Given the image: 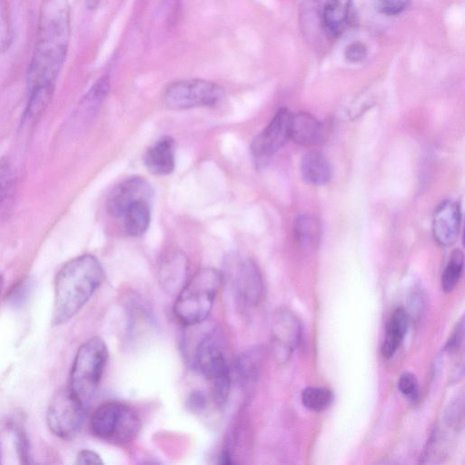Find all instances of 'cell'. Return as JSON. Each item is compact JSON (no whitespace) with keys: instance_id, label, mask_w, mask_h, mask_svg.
<instances>
[{"instance_id":"obj_1","label":"cell","mask_w":465,"mask_h":465,"mask_svg":"<svg viewBox=\"0 0 465 465\" xmlns=\"http://www.w3.org/2000/svg\"><path fill=\"white\" fill-rule=\"evenodd\" d=\"M71 38L68 0H42L34 52L28 65V89L54 90L64 67Z\"/></svg>"},{"instance_id":"obj_2","label":"cell","mask_w":465,"mask_h":465,"mask_svg":"<svg viewBox=\"0 0 465 465\" xmlns=\"http://www.w3.org/2000/svg\"><path fill=\"white\" fill-rule=\"evenodd\" d=\"M104 277L103 266L94 255L83 254L68 261L54 281L53 325L72 319L99 288Z\"/></svg>"},{"instance_id":"obj_3","label":"cell","mask_w":465,"mask_h":465,"mask_svg":"<svg viewBox=\"0 0 465 465\" xmlns=\"http://www.w3.org/2000/svg\"><path fill=\"white\" fill-rule=\"evenodd\" d=\"M223 282L222 272L203 268L187 281L176 296L173 313L186 326L203 322L209 316Z\"/></svg>"},{"instance_id":"obj_4","label":"cell","mask_w":465,"mask_h":465,"mask_svg":"<svg viewBox=\"0 0 465 465\" xmlns=\"http://www.w3.org/2000/svg\"><path fill=\"white\" fill-rule=\"evenodd\" d=\"M107 357L106 344L99 337L87 340L75 354L68 389L85 407L98 389Z\"/></svg>"},{"instance_id":"obj_5","label":"cell","mask_w":465,"mask_h":465,"mask_svg":"<svg viewBox=\"0 0 465 465\" xmlns=\"http://www.w3.org/2000/svg\"><path fill=\"white\" fill-rule=\"evenodd\" d=\"M92 433L103 440L117 444L133 441L141 430V420L130 406L108 401L100 405L90 420Z\"/></svg>"},{"instance_id":"obj_6","label":"cell","mask_w":465,"mask_h":465,"mask_svg":"<svg viewBox=\"0 0 465 465\" xmlns=\"http://www.w3.org/2000/svg\"><path fill=\"white\" fill-rule=\"evenodd\" d=\"M224 276L241 308L252 309L259 304L263 285L260 271L252 259L238 253L229 255L224 264Z\"/></svg>"},{"instance_id":"obj_7","label":"cell","mask_w":465,"mask_h":465,"mask_svg":"<svg viewBox=\"0 0 465 465\" xmlns=\"http://www.w3.org/2000/svg\"><path fill=\"white\" fill-rule=\"evenodd\" d=\"M223 96V88L216 83L203 79H182L165 88L163 101L171 110H186L213 106Z\"/></svg>"},{"instance_id":"obj_8","label":"cell","mask_w":465,"mask_h":465,"mask_svg":"<svg viewBox=\"0 0 465 465\" xmlns=\"http://www.w3.org/2000/svg\"><path fill=\"white\" fill-rule=\"evenodd\" d=\"M195 363L203 377L211 382L214 401L218 406H223L230 393V369L223 351L211 336L204 337L198 343Z\"/></svg>"},{"instance_id":"obj_9","label":"cell","mask_w":465,"mask_h":465,"mask_svg":"<svg viewBox=\"0 0 465 465\" xmlns=\"http://www.w3.org/2000/svg\"><path fill=\"white\" fill-rule=\"evenodd\" d=\"M85 408L69 389L59 391L47 409L48 428L61 439L74 438L84 423Z\"/></svg>"},{"instance_id":"obj_10","label":"cell","mask_w":465,"mask_h":465,"mask_svg":"<svg viewBox=\"0 0 465 465\" xmlns=\"http://www.w3.org/2000/svg\"><path fill=\"white\" fill-rule=\"evenodd\" d=\"M291 112L280 108L269 124L253 139L251 153L257 164L268 162L290 139Z\"/></svg>"},{"instance_id":"obj_11","label":"cell","mask_w":465,"mask_h":465,"mask_svg":"<svg viewBox=\"0 0 465 465\" xmlns=\"http://www.w3.org/2000/svg\"><path fill=\"white\" fill-rule=\"evenodd\" d=\"M271 333L274 356L280 362L286 361L301 341L299 319L286 308L278 309L272 316Z\"/></svg>"},{"instance_id":"obj_12","label":"cell","mask_w":465,"mask_h":465,"mask_svg":"<svg viewBox=\"0 0 465 465\" xmlns=\"http://www.w3.org/2000/svg\"><path fill=\"white\" fill-rule=\"evenodd\" d=\"M153 188L143 177L133 176L115 185L106 199V209L110 215L121 218L125 210L140 200H150Z\"/></svg>"},{"instance_id":"obj_13","label":"cell","mask_w":465,"mask_h":465,"mask_svg":"<svg viewBox=\"0 0 465 465\" xmlns=\"http://www.w3.org/2000/svg\"><path fill=\"white\" fill-rule=\"evenodd\" d=\"M460 220V208L457 202L446 200L440 203L432 222L435 241L441 246L452 245L459 236Z\"/></svg>"},{"instance_id":"obj_14","label":"cell","mask_w":465,"mask_h":465,"mask_svg":"<svg viewBox=\"0 0 465 465\" xmlns=\"http://www.w3.org/2000/svg\"><path fill=\"white\" fill-rule=\"evenodd\" d=\"M289 135L300 145L315 146L325 141L327 130L322 122L309 113H291Z\"/></svg>"},{"instance_id":"obj_15","label":"cell","mask_w":465,"mask_h":465,"mask_svg":"<svg viewBox=\"0 0 465 465\" xmlns=\"http://www.w3.org/2000/svg\"><path fill=\"white\" fill-rule=\"evenodd\" d=\"M189 261L181 251H174L163 259L159 281L163 289L171 295L178 294L187 282Z\"/></svg>"},{"instance_id":"obj_16","label":"cell","mask_w":465,"mask_h":465,"mask_svg":"<svg viewBox=\"0 0 465 465\" xmlns=\"http://www.w3.org/2000/svg\"><path fill=\"white\" fill-rule=\"evenodd\" d=\"M175 146L171 136L165 135L157 140L145 152L143 163L148 172L153 175H167L175 167Z\"/></svg>"},{"instance_id":"obj_17","label":"cell","mask_w":465,"mask_h":465,"mask_svg":"<svg viewBox=\"0 0 465 465\" xmlns=\"http://www.w3.org/2000/svg\"><path fill=\"white\" fill-rule=\"evenodd\" d=\"M352 0H327L322 10L325 32L338 37L349 28L352 19Z\"/></svg>"},{"instance_id":"obj_18","label":"cell","mask_w":465,"mask_h":465,"mask_svg":"<svg viewBox=\"0 0 465 465\" xmlns=\"http://www.w3.org/2000/svg\"><path fill=\"white\" fill-rule=\"evenodd\" d=\"M303 180L312 185H323L331 177V167L326 156L319 151L306 153L301 161Z\"/></svg>"},{"instance_id":"obj_19","label":"cell","mask_w":465,"mask_h":465,"mask_svg":"<svg viewBox=\"0 0 465 465\" xmlns=\"http://www.w3.org/2000/svg\"><path fill=\"white\" fill-rule=\"evenodd\" d=\"M264 351L254 346L242 351L235 361V372L242 385H253L260 377Z\"/></svg>"},{"instance_id":"obj_20","label":"cell","mask_w":465,"mask_h":465,"mask_svg":"<svg viewBox=\"0 0 465 465\" xmlns=\"http://www.w3.org/2000/svg\"><path fill=\"white\" fill-rule=\"evenodd\" d=\"M407 326V312L402 308H397L391 314L386 325L385 338L381 345V353L385 358L395 354L406 334Z\"/></svg>"},{"instance_id":"obj_21","label":"cell","mask_w":465,"mask_h":465,"mask_svg":"<svg viewBox=\"0 0 465 465\" xmlns=\"http://www.w3.org/2000/svg\"><path fill=\"white\" fill-rule=\"evenodd\" d=\"M124 229L130 236L143 235L148 229L151 221L150 200H140L130 205L123 216Z\"/></svg>"},{"instance_id":"obj_22","label":"cell","mask_w":465,"mask_h":465,"mask_svg":"<svg viewBox=\"0 0 465 465\" xmlns=\"http://www.w3.org/2000/svg\"><path fill=\"white\" fill-rule=\"evenodd\" d=\"M16 189V173L11 160L0 158V213H6L13 205Z\"/></svg>"},{"instance_id":"obj_23","label":"cell","mask_w":465,"mask_h":465,"mask_svg":"<svg viewBox=\"0 0 465 465\" xmlns=\"http://www.w3.org/2000/svg\"><path fill=\"white\" fill-rule=\"evenodd\" d=\"M109 86L108 76L100 77L82 98L78 113L84 115L94 114L106 97Z\"/></svg>"},{"instance_id":"obj_24","label":"cell","mask_w":465,"mask_h":465,"mask_svg":"<svg viewBox=\"0 0 465 465\" xmlns=\"http://www.w3.org/2000/svg\"><path fill=\"white\" fill-rule=\"evenodd\" d=\"M54 94L53 89L38 88L29 91L24 112V122L34 123L49 104Z\"/></svg>"},{"instance_id":"obj_25","label":"cell","mask_w":465,"mask_h":465,"mask_svg":"<svg viewBox=\"0 0 465 465\" xmlns=\"http://www.w3.org/2000/svg\"><path fill=\"white\" fill-rule=\"evenodd\" d=\"M463 252L460 249L454 250L442 272L441 287L445 292H450L458 284L463 271Z\"/></svg>"},{"instance_id":"obj_26","label":"cell","mask_w":465,"mask_h":465,"mask_svg":"<svg viewBox=\"0 0 465 465\" xmlns=\"http://www.w3.org/2000/svg\"><path fill=\"white\" fill-rule=\"evenodd\" d=\"M332 401V393L326 388L307 387L302 392L303 406L313 411L326 410Z\"/></svg>"},{"instance_id":"obj_27","label":"cell","mask_w":465,"mask_h":465,"mask_svg":"<svg viewBox=\"0 0 465 465\" xmlns=\"http://www.w3.org/2000/svg\"><path fill=\"white\" fill-rule=\"evenodd\" d=\"M14 29L7 0H0V54L6 53L13 44Z\"/></svg>"},{"instance_id":"obj_28","label":"cell","mask_w":465,"mask_h":465,"mask_svg":"<svg viewBox=\"0 0 465 465\" xmlns=\"http://www.w3.org/2000/svg\"><path fill=\"white\" fill-rule=\"evenodd\" d=\"M318 234L316 222L308 215H302L297 218L294 226V235L297 242L302 245L312 244Z\"/></svg>"},{"instance_id":"obj_29","label":"cell","mask_w":465,"mask_h":465,"mask_svg":"<svg viewBox=\"0 0 465 465\" xmlns=\"http://www.w3.org/2000/svg\"><path fill=\"white\" fill-rule=\"evenodd\" d=\"M400 391L408 399L416 401L420 395L419 381L416 376L411 372H404L398 381Z\"/></svg>"},{"instance_id":"obj_30","label":"cell","mask_w":465,"mask_h":465,"mask_svg":"<svg viewBox=\"0 0 465 465\" xmlns=\"http://www.w3.org/2000/svg\"><path fill=\"white\" fill-rule=\"evenodd\" d=\"M411 0H373L377 12L384 15H397L402 13Z\"/></svg>"},{"instance_id":"obj_31","label":"cell","mask_w":465,"mask_h":465,"mask_svg":"<svg viewBox=\"0 0 465 465\" xmlns=\"http://www.w3.org/2000/svg\"><path fill=\"white\" fill-rule=\"evenodd\" d=\"M368 50L364 43L354 41L344 49V58L350 64H358L365 60Z\"/></svg>"},{"instance_id":"obj_32","label":"cell","mask_w":465,"mask_h":465,"mask_svg":"<svg viewBox=\"0 0 465 465\" xmlns=\"http://www.w3.org/2000/svg\"><path fill=\"white\" fill-rule=\"evenodd\" d=\"M463 420V401L457 399L447 409L445 422L449 427L460 428Z\"/></svg>"},{"instance_id":"obj_33","label":"cell","mask_w":465,"mask_h":465,"mask_svg":"<svg viewBox=\"0 0 465 465\" xmlns=\"http://www.w3.org/2000/svg\"><path fill=\"white\" fill-rule=\"evenodd\" d=\"M15 446L22 463H31L30 444L26 433L21 428H15Z\"/></svg>"},{"instance_id":"obj_34","label":"cell","mask_w":465,"mask_h":465,"mask_svg":"<svg viewBox=\"0 0 465 465\" xmlns=\"http://www.w3.org/2000/svg\"><path fill=\"white\" fill-rule=\"evenodd\" d=\"M464 340V321L460 319L455 329L450 334L445 349L450 352L457 351L463 343Z\"/></svg>"},{"instance_id":"obj_35","label":"cell","mask_w":465,"mask_h":465,"mask_svg":"<svg viewBox=\"0 0 465 465\" xmlns=\"http://www.w3.org/2000/svg\"><path fill=\"white\" fill-rule=\"evenodd\" d=\"M207 398L203 391H193L186 400L187 409L193 413H200L205 410Z\"/></svg>"},{"instance_id":"obj_36","label":"cell","mask_w":465,"mask_h":465,"mask_svg":"<svg viewBox=\"0 0 465 465\" xmlns=\"http://www.w3.org/2000/svg\"><path fill=\"white\" fill-rule=\"evenodd\" d=\"M101 457L91 450H82L76 456L75 464H103Z\"/></svg>"},{"instance_id":"obj_37","label":"cell","mask_w":465,"mask_h":465,"mask_svg":"<svg viewBox=\"0 0 465 465\" xmlns=\"http://www.w3.org/2000/svg\"><path fill=\"white\" fill-rule=\"evenodd\" d=\"M232 453L229 450H224L221 452V455L219 457V460H220V463L222 464H232Z\"/></svg>"},{"instance_id":"obj_38","label":"cell","mask_w":465,"mask_h":465,"mask_svg":"<svg viewBox=\"0 0 465 465\" xmlns=\"http://www.w3.org/2000/svg\"><path fill=\"white\" fill-rule=\"evenodd\" d=\"M87 9L94 10L97 8L102 0H84Z\"/></svg>"},{"instance_id":"obj_39","label":"cell","mask_w":465,"mask_h":465,"mask_svg":"<svg viewBox=\"0 0 465 465\" xmlns=\"http://www.w3.org/2000/svg\"><path fill=\"white\" fill-rule=\"evenodd\" d=\"M3 284V276L0 274V290Z\"/></svg>"},{"instance_id":"obj_40","label":"cell","mask_w":465,"mask_h":465,"mask_svg":"<svg viewBox=\"0 0 465 465\" xmlns=\"http://www.w3.org/2000/svg\"><path fill=\"white\" fill-rule=\"evenodd\" d=\"M1 460H2V450H1V443H0V463H1Z\"/></svg>"}]
</instances>
